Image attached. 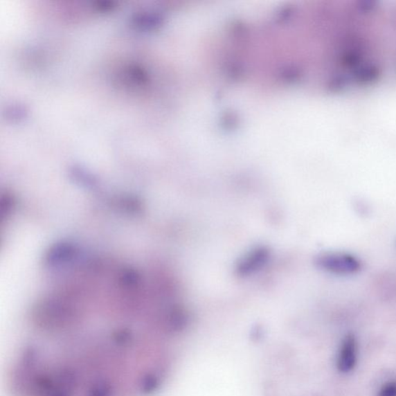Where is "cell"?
<instances>
[{"label": "cell", "mask_w": 396, "mask_h": 396, "mask_svg": "<svg viewBox=\"0 0 396 396\" xmlns=\"http://www.w3.org/2000/svg\"><path fill=\"white\" fill-rule=\"evenodd\" d=\"M315 265L323 271L336 275H352L361 269V262L352 255L325 253L316 257Z\"/></svg>", "instance_id": "6da1fadb"}, {"label": "cell", "mask_w": 396, "mask_h": 396, "mask_svg": "<svg viewBox=\"0 0 396 396\" xmlns=\"http://www.w3.org/2000/svg\"><path fill=\"white\" fill-rule=\"evenodd\" d=\"M269 250L265 246H259L250 250L237 263L235 270L240 276H248L258 271L269 259Z\"/></svg>", "instance_id": "7a4b0ae2"}, {"label": "cell", "mask_w": 396, "mask_h": 396, "mask_svg": "<svg viewBox=\"0 0 396 396\" xmlns=\"http://www.w3.org/2000/svg\"><path fill=\"white\" fill-rule=\"evenodd\" d=\"M357 349L356 340L352 334H348L342 342L339 356L338 367L339 371L347 373L354 368L357 360Z\"/></svg>", "instance_id": "3957f363"}, {"label": "cell", "mask_w": 396, "mask_h": 396, "mask_svg": "<svg viewBox=\"0 0 396 396\" xmlns=\"http://www.w3.org/2000/svg\"><path fill=\"white\" fill-rule=\"evenodd\" d=\"M379 396H396V382L386 384L381 389Z\"/></svg>", "instance_id": "277c9868"}]
</instances>
